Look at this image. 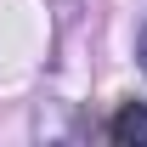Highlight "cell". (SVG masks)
<instances>
[{
    "mask_svg": "<svg viewBox=\"0 0 147 147\" xmlns=\"http://www.w3.org/2000/svg\"><path fill=\"white\" fill-rule=\"evenodd\" d=\"M136 62H142V74H147V17H142V34H136Z\"/></svg>",
    "mask_w": 147,
    "mask_h": 147,
    "instance_id": "cell-2",
    "label": "cell"
},
{
    "mask_svg": "<svg viewBox=\"0 0 147 147\" xmlns=\"http://www.w3.org/2000/svg\"><path fill=\"white\" fill-rule=\"evenodd\" d=\"M108 130H113V142H125V147H130V142L147 147V108H142V102H125V108L113 113Z\"/></svg>",
    "mask_w": 147,
    "mask_h": 147,
    "instance_id": "cell-1",
    "label": "cell"
}]
</instances>
